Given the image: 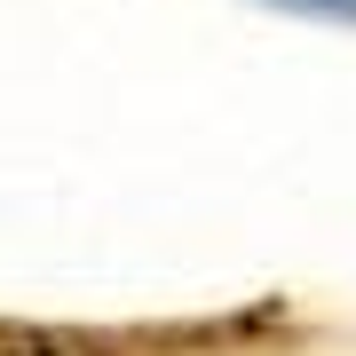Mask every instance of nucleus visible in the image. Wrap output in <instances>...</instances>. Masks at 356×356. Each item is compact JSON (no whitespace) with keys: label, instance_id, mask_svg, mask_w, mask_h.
I'll return each instance as SVG.
<instances>
[{"label":"nucleus","instance_id":"obj_1","mask_svg":"<svg viewBox=\"0 0 356 356\" xmlns=\"http://www.w3.org/2000/svg\"><path fill=\"white\" fill-rule=\"evenodd\" d=\"M269 8H301V16H341V24H356V0H269Z\"/></svg>","mask_w":356,"mask_h":356}]
</instances>
